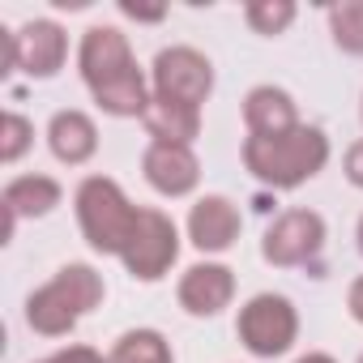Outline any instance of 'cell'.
<instances>
[{"label":"cell","mask_w":363,"mask_h":363,"mask_svg":"<svg viewBox=\"0 0 363 363\" xmlns=\"http://www.w3.org/2000/svg\"><path fill=\"white\" fill-rule=\"evenodd\" d=\"M184 231H189V244H193L197 252L218 257V252H227V248L240 240L244 218H240V206H235L231 197H223V193H206V197L193 201Z\"/></svg>","instance_id":"8fae6325"},{"label":"cell","mask_w":363,"mask_h":363,"mask_svg":"<svg viewBox=\"0 0 363 363\" xmlns=\"http://www.w3.org/2000/svg\"><path fill=\"white\" fill-rule=\"evenodd\" d=\"M325 218L316 210H282L269 227H265V240H261V257L278 269H295V265H308L320 248H325Z\"/></svg>","instance_id":"9c48e42d"},{"label":"cell","mask_w":363,"mask_h":363,"mask_svg":"<svg viewBox=\"0 0 363 363\" xmlns=\"http://www.w3.org/2000/svg\"><path fill=\"white\" fill-rule=\"evenodd\" d=\"M60 201H65L60 179L39 175V171L13 175L9 184H5V193H0V210H5V244L13 240L18 223H26V218H48Z\"/></svg>","instance_id":"4fadbf2b"},{"label":"cell","mask_w":363,"mask_h":363,"mask_svg":"<svg viewBox=\"0 0 363 363\" xmlns=\"http://www.w3.org/2000/svg\"><path fill=\"white\" fill-rule=\"evenodd\" d=\"M342 171H346V179H350V184L363 193V137L346 150V158H342Z\"/></svg>","instance_id":"7402d4cb"},{"label":"cell","mask_w":363,"mask_h":363,"mask_svg":"<svg viewBox=\"0 0 363 363\" xmlns=\"http://www.w3.org/2000/svg\"><path fill=\"white\" fill-rule=\"evenodd\" d=\"M235 333H240V342H244L248 354H257V359H278V354H286V350L295 346V337H299V312H295V303H291L286 295L261 291V295H252V299L240 308Z\"/></svg>","instance_id":"5b68a950"},{"label":"cell","mask_w":363,"mask_h":363,"mask_svg":"<svg viewBox=\"0 0 363 363\" xmlns=\"http://www.w3.org/2000/svg\"><path fill=\"white\" fill-rule=\"evenodd\" d=\"M77 69L86 90L94 94L99 111L116 120H141L154 90L128 48V35L120 26H90L77 43Z\"/></svg>","instance_id":"6da1fadb"},{"label":"cell","mask_w":363,"mask_h":363,"mask_svg":"<svg viewBox=\"0 0 363 363\" xmlns=\"http://www.w3.org/2000/svg\"><path fill=\"white\" fill-rule=\"evenodd\" d=\"M150 90H154V99L201 111V103L214 94V65L206 52H197L189 43L162 48L150 65Z\"/></svg>","instance_id":"8992f818"},{"label":"cell","mask_w":363,"mask_h":363,"mask_svg":"<svg viewBox=\"0 0 363 363\" xmlns=\"http://www.w3.org/2000/svg\"><path fill=\"white\" fill-rule=\"evenodd\" d=\"M52 5H56V9H69V13H73V9H86L90 0H52Z\"/></svg>","instance_id":"484cf974"},{"label":"cell","mask_w":363,"mask_h":363,"mask_svg":"<svg viewBox=\"0 0 363 363\" xmlns=\"http://www.w3.org/2000/svg\"><path fill=\"white\" fill-rule=\"evenodd\" d=\"M346 312L354 316V325H363V274L350 282V291H346Z\"/></svg>","instance_id":"cb8c5ba5"},{"label":"cell","mask_w":363,"mask_h":363,"mask_svg":"<svg viewBox=\"0 0 363 363\" xmlns=\"http://www.w3.org/2000/svg\"><path fill=\"white\" fill-rule=\"evenodd\" d=\"M111 363H175L171 342L158 329H128L111 346Z\"/></svg>","instance_id":"e0dca14e"},{"label":"cell","mask_w":363,"mask_h":363,"mask_svg":"<svg viewBox=\"0 0 363 363\" xmlns=\"http://www.w3.org/2000/svg\"><path fill=\"white\" fill-rule=\"evenodd\" d=\"M244 124H248V137H278V133L299 128L303 120H299L295 99L282 86H252L244 94Z\"/></svg>","instance_id":"9a60e30c"},{"label":"cell","mask_w":363,"mask_h":363,"mask_svg":"<svg viewBox=\"0 0 363 363\" xmlns=\"http://www.w3.org/2000/svg\"><path fill=\"white\" fill-rule=\"evenodd\" d=\"M73 210H77V227H82L86 244L99 257H120L128 248L137 214H141V206L128 201V193L111 175H86L73 193Z\"/></svg>","instance_id":"277c9868"},{"label":"cell","mask_w":363,"mask_h":363,"mask_svg":"<svg viewBox=\"0 0 363 363\" xmlns=\"http://www.w3.org/2000/svg\"><path fill=\"white\" fill-rule=\"evenodd\" d=\"M120 261H124L128 278H137V282H158L162 274H171V265L179 261V227L171 223V214L141 206L133 240L120 252Z\"/></svg>","instance_id":"ba28073f"},{"label":"cell","mask_w":363,"mask_h":363,"mask_svg":"<svg viewBox=\"0 0 363 363\" xmlns=\"http://www.w3.org/2000/svg\"><path fill=\"white\" fill-rule=\"evenodd\" d=\"M295 13H299V9L291 5V0H252V5H244V22H248L257 35H265V39L291 30Z\"/></svg>","instance_id":"d6986e66"},{"label":"cell","mask_w":363,"mask_h":363,"mask_svg":"<svg viewBox=\"0 0 363 363\" xmlns=\"http://www.w3.org/2000/svg\"><path fill=\"white\" fill-rule=\"evenodd\" d=\"M295 363H337L333 354H325V350H308V354H299Z\"/></svg>","instance_id":"d4e9b609"},{"label":"cell","mask_w":363,"mask_h":363,"mask_svg":"<svg viewBox=\"0 0 363 363\" xmlns=\"http://www.w3.org/2000/svg\"><path fill=\"white\" fill-rule=\"evenodd\" d=\"M120 13L133 18V22H162L167 18V5H128V0H124Z\"/></svg>","instance_id":"603a6c76"},{"label":"cell","mask_w":363,"mask_h":363,"mask_svg":"<svg viewBox=\"0 0 363 363\" xmlns=\"http://www.w3.org/2000/svg\"><path fill=\"white\" fill-rule=\"evenodd\" d=\"M30 145H35V124L22 111H5V120H0V162L5 167L22 162Z\"/></svg>","instance_id":"ffe728a7"},{"label":"cell","mask_w":363,"mask_h":363,"mask_svg":"<svg viewBox=\"0 0 363 363\" xmlns=\"http://www.w3.org/2000/svg\"><path fill=\"white\" fill-rule=\"evenodd\" d=\"M141 124H145L150 141H167V145H193L201 137V111L167 103V99H150Z\"/></svg>","instance_id":"2e32d148"},{"label":"cell","mask_w":363,"mask_h":363,"mask_svg":"<svg viewBox=\"0 0 363 363\" xmlns=\"http://www.w3.org/2000/svg\"><path fill=\"white\" fill-rule=\"evenodd\" d=\"M359 363H363V354H359Z\"/></svg>","instance_id":"f1b7e54d"},{"label":"cell","mask_w":363,"mask_h":363,"mask_svg":"<svg viewBox=\"0 0 363 363\" xmlns=\"http://www.w3.org/2000/svg\"><path fill=\"white\" fill-rule=\"evenodd\" d=\"M107 299V282L94 265L86 261H69L60 265L39 291L26 295V325L39 337H65L82 325V316H90L99 303Z\"/></svg>","instance_id":"3957f363"},{"label":"cell","mask_w":363,"mask_h":363,"mask_svg":"<svg viewBox=\"0 0 363 363\" xmlns=\"http://www.w3.org/2000/svg\"><path fill=\"white\" fill-rule=\"evenodd\" d=\"M359 120H363V103H359Z\"/></svg>","instance_id":"83f0119b"},{"label":"cell","mask_w":363,"mask_h":363,"mask_svg":"<svg viewBox=\"0 0 363 363\" xmlns=\"http://www.w3.org/2000/svg\"><path fill=\"white\" fill-rule=\"evenodd\" d=\"M48 150L65 167H82L99 154V124L82 107H65L48 120Z\"/></svg>","instance_id":"5bb4252c"},{"label":"cell","mask_w":363,"mask_h":363,"mask_svg":"<svg viewBox=\"0 0 363 363\" xmlns=\"http://www.w3.org/2000/svg\"><path fill=\"white\" fill-rule=\"evenodd\" d=\"M354 240H359V252H363V214H359V227H354Z\"/></svg>","instance_id":"4316f807"},{"label":"cell","mask_w":363,"mask_h":363,"mask_svg":"<svg viewBox=\"0 0 363 363\" xmlns=\"http://www.w3.org/2000/svg\"><path fill=\"white\" fill-rule=\"evenodd\" d=\"M175 299L189 316H218L235 299V274L223 261H197V265H189L179 274Z\"/></svg>","instance_id":"7c38bea8"},{"label":"cell","mask_w":363,"mask_h":363,"mask_svg":"<svg viewBox=\"0 0 363 363\" xmlns=\"http://www.w3.org/2000/svg\"><path fill=\"white\" fill-rule=\"evenodd\" d=\"M5 35V73H26L35 82H48L69 60V35L52 18H35L22 30H0Z\"/></svg>","instance_id":"52a82bcc"},{"label":"cell","mask_w":363,"mask_h":363,"mask_svg":"<svg viewBox=\"0 0 363 363\" xmlns=\"http://www.w3.org/2000/svg\"><path fill=\"white\" fill-rule=\"evenodd\" d=\"M141 175L158 197H189L201 184V158L193 154V145L150 141L141 154Z\"/></svg>","instance_id":"30bf717a"},{"label":"cell","mask_w":363,"mask_h":363,"mask_svg":"<svg viewBox=\"0 0 363 363\" xmlns=\"http://www.w3.org/2000/svg\"><path fill=\"white\" fill-rule=\"evenodd\" d=\"M329 154H333V145H329L325 128H316V124H299L278 137H244L248 175L274 193H291V189L308 184V179H316L325 171Z\"/></svg>","instance_id":"7a4b0ae2"},{"label":"cell","mask_w":363,"mask_h":363,"mask_svg":"<svg viewBox=\"0 0 363 363\" xmlns=\"http://www.w3.org/2000/svg\"><path fill=\"white\" fill-rule=\"evenodd\" d=\"M39 363H111V354H103V350H94V346H65V350H56V354H48V359H39Z\"/></svg>","instance_id":"44dd1931"},{"label":"cell","mask_w":363,"mask_h":363,"mask_svg":"<svg viewBox=\"0 0 363 363\" xmlns=\"http://www.w3.org/2000/svg\"><path fill=\"white\" fill-rule=\"evenodd\" d=\"M329 35L333 48L346 56H363V0H342L329 5Z\"/></svg>","instance_id":"ac0fdd59"}]
</instances>
